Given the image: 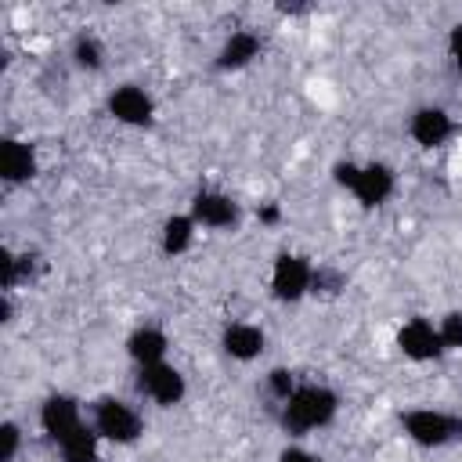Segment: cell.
Instances as JSON below:
<instances>
[{
	"label": "cell",
	"instance_id": "cell-20",
	"mask_svg": "<svg viewBox=\"0 0 462 462\" xmlns=\"http://www.w3.org/2000/svg\"><path fill=\"white\" fill-rule=\"evenodd\" d=\"M0 440H4V448H0V462H14L18 444H22V430H18L14 422H4V426H0Z\"/></svg>",
	"mask_w": 462,
	"mask_h": 462
},
{
	"label": "cell",
	"instance_id": "cell-10",
	"mask_svg": "<svg viewBox=\"0 0 462 462\" xmlns=\"http://www.w3.org/2000/svg\"><path fill=\"white\" fill-rule=\"evenodd\" d=\"M191 220L202 227H231L238 220V206L224 191H199L191 199Z\"/></svg>",
	"mask_w": 462,
	"mask_h": 462
},
{
	"label": "cell",
	"instance_id": "cell-19",
	"mask_svg": "<svg viewBox=\"0 0 462 462\" xmlns=\"http://www.w3.org/2000/svg\"><path fill=\"white\" fill-rule=\"evenodd\" d=\"M437 328H440V339H444V346H451V350H462V310H451V314H444Z\"/></svg>",
	"mask_w": 462,
	"mask_h": 462
},
{
	"label": "cell",
	"instance_id": "cell-3",
	"mask_svg": "<svg viewBox=\"0 0 462 462\" xmlns=\"http://www.w3.org/2000/svg\"><path fill=\"white\" fill-rule=\"evenodd\" d=\"M94 430L112 444H134L141 437V415L116 397H101L94 408Z\"/></svg>",
	"mask_w": 462,
	"mask_h": 462
},
{
	"label": "cell",
	"instance_id": "cell-6",
	"mask_svg": "<svg viewBox=\"0 0 462 462\" xmlns=\"http://www.w3.org/2000/svg\"><path fill=\"white\" fill-rule=\"evenodd\" d=\"M137 390H141L148 401L170 408V404H180V397H184L188 386H184V375H180L173 365L159 361V365H144V368H141V375H137Z\"/></svg>",
	"mask_w": 462,
	"mask_h": 462
},
{
	"label": "cell",
	"instance_id": "cell-4",
	"mask_svg": "<svg viewBox=\"0 0 462 462\" xmlns=\"http://www.w3.org/2000/svg\"><path fill=\"white\" fill-rule=\"evenodd\" d=\"M271 289L278 300L296 303L300 296H307L314 289V267L296 253H282L274 260V271H271Z\"/></svg>",
	"mask_w": 462,
	"mask_h": 462
},
{
	"label": "cell",
	"instance_id": "cell-22",
	"mask_svg": "<svg viewBox=\"0 0 462 462\" xmlns=\"http://www.w3.org/2000/svg\"><path fill=\"white\" fill-rule=\"evenodd\" d=\"M357 162H336L332 166V177H336V184H343V188H354V180H357Z\"/></svg>",
	"mask_w": 462,
	"mask_h": 462
},
{
	"label": "cell",
	"instance_id": "cell-14",
	"mask_svg": "<svg viewBox=\"0 0 462 462\" xmlns=\"http://www.w3.org/2000/svg\"><path fill=\"white\" fill-rule=\"evenodd\" d=\"M166 336L159 332V328H152V325H144V328H137L130 339H126V354L144 368V365H159L162 357H166Z\"/></svg>",
	"mask_w": 462,
	"mask_h": 462
},
{
	"label": "cell",
	"instance_id": "cell-7",
	"mask_svg": "<svg viewBox=\"0 0 462 462\" xmlns=\"http://www.w3.org/2000/svg\"><path fill=\"white\" fill-rule=\"evenodd\" d=\"M397 346H401V354L411 357V361H433V357H440V354L448 350L444 339H440V328H433L426 318L408 321V325L397 332Z\"/></svg>",
	"mask_w": 462,
	"mask_h": 462
},
{
	"label": "cell",
	"instance_id": "cell-21",
	"mask_svg": "<svg viewBox=\"0 0 462 462\" xmlns=\"http://www.w3.org/2000/svg\"><path fill=\"white\" fill-rule=\"evenodd\" d=\"M267 386H271V393H274L278 401H289V397H292V390H296V383H292L289 368H274V372L267 375Z\"/></svg>",
	"mask_w": 462,
	"mask_h": 462
},
{
	"label": "cell",
	"instance_id": "cell-16",
	"mask_svg": "<svg viewBox=\"0 0 462 462\" xmlns=\"http://www.w3.org/2000/svg\"><path fill=\"white\" fill-rule=\"evenodd\" d=\"M195 220H191V213L184 217H170L166 224H162V253L166 256H180L188 245H191V238H195Z\"/></svg>",
	"mask_w": 462,
	"mask_h": 462
},
{
	"label": "cell",
	"instance_id": "cell-9",
	"mask_svg": "<svg viewBox=\"0 0 462 462\" xmlns=\"http://www.w3.org/2000/svg\"><path fill=\"white\" fill-rule=\"evenodd\" d=\"M354 199L361 202V206H383L390 195H393V170L386 166V162H368V166H361L357 170V180H354Z\"/></svg>",
	"mask_w": 462,
	"mask_h": 462
},
{
	"label": "cell",
	"instance_id": "cell-12",
	"mask_svg": "<svg viewBox=\"0 0 462 462\" xmlns=\"http://www.w3.org/2000/svg\"><path fill=\"white\" fill-rule=\"evenodd\" d=\"M32 173H36V152H32L25 141L7 137V141L0 144V177H4L7 184H22V180H29Z\"/></svg>",
	"mask_w": 462,
	"mask_h": 462
},
{
	"label": "cell",
	"instance_id": "cell-5",
	"mask_svg": "<svg viewBox=\"0 0 462 462\" xmlns=\"http://www.w3.org/2000/svg\"><path fill=\"white\" fill-rule=\"evenodd\" d=\"M40 426H43V433H47L58 448L69 444L79 430H87V422H83V415H79V404H76L72 397H65V393L47 397V404L40 408Z\"/></svg>",
	"mask_w": 462,
	"mask_h": 462
},
{
	"label": "cell",
	"instance_id": "cell-1",
	"mask_svg": "<svg viewBox=\"0 0 462 462\" xmlns=\"http://www.w3.org/2000/svg\"><path fill=\"white\" fill-rule=\"evenodd\" d=\"M339 408V397L328 386H296L292 397L282 408V426L289 433H310L318 426H328Z\"/></svg>",
	"mask_w": 462,
	"mask_h": 462
},
{
	"label": "cell",
	"instance_id": "cell-18",
	"mask_svg": "<svg viewBox=\"0 0 462 462\" xmlns=\"http://www.w3.org/2000/svg\"><path fill=\"white\" fill-rule=\"evenodd\" d=\"M72 58H76V65L79 69H101V58H105V51H101V43L94 40V36H79L76 43H72Z\"/></svg>",
	"mask_w": 462,
	"mask_h": 462
},
{
	"label": "cell",
	"instance_id": "cell-8",
	"mask_svg": "<svg viewBox=\"0 0 462 462\" xmlns=\"http://www.w3.org/2000/svg\"><path fill=\"white\" fill-rule=\"evenodd\" d=\"M108 112H112L119 123H126V126H148L152 116H155V105H152V97H148L141 87L126 83V87H116V90L108 94Z\"/></svg>",
	"mask_w": 462,
	"mask_h": 462
},
{
	"label": "cell",
	"instance_id": "cell-23",
	"mask_svg": "<svg viewBox=\"0 0 462 462\" xmlns=\"http://www.w3.org/2000/svg\"><path fill=\"white\" fill-rule=\"evenodd\" d=\"M448 51H451V61H455V69L462 72V22L451 29V36H448Z\"/></svg>",
	"mask_w": 462,
	"mask_h": 462
},
{
	"label": "cell",
	"instance_id": "cell-24",
	"mask_svg": "<svg viewBox=\"0 0 462 462\" xmlns=\"http://www.w3.org/2000/svg\"><path fill=\"white\" fill-rule=\"evenodd\" d=\"M278 462H321V458L314 451H307V448H285L278 455Z\"/></svg>",
	"mask_w": 462,
	"mask_h": 462
},
{
	"label": "cell",
	"instance_id": "cell-15",
	"mask_svg": "<svg viewBox=\"0 0 462 462\" xmlns=\"http://www.w3.org/2000/svg\"><path fill=\"white\" fill-rule=\"evenodd\" d=\"M256 54H260V36L249 32V29H238V32H231L227 43L220 47L217 65H220V69H242V65H249Z\"/></svg>",
	"mask_w": 462,
	"mask_h": 462
},
{
	"label": "cell",
	"instance_id": "cell-17",
	"mask_svg": "<svg viewBox=\"0 0 462 462\" xmlns=\"http://www.w3.org/2000/svg\"><path fill=\"white\" fill-rule=\"evenodd\" d=\"M94 437H97V430H79L69 444H61V451H65V462H97V444H94Z\"/></svg>",
	"mask_w": 462,
	"mask_h": 462
},
{
	"label": "cell",
	"instance_id": "cell-13",
	"mask_svg": "<svg viewBox=\"0 0 462 462\" xmlns=\"http://www.w3.org/2000/svg\"><path fill=\"white\" fill-rule=\"evenodd\" d=\"M224 354L235 361H253L263 354V332L249 321H235L224 328Z\"/></svg>",
	"mask_w": 462,
	"mask_h": 462
},
{
	"label": "cell",
	"instance_id": "cell-2",
	"mask_svg": "<svg viewBox=\"0 0 462 462\" xmlns=\"http://www.w3.org/2000/svg\"><path fill=\"white\" fill-rule=\"evenodd\" d=\"M401 426L422 448H444L451 440H462V415H448V411H433V408L404 411Z\"/></svg>",
	"mask_w": 462,
	"mask_h": 462
},
{
	"label": "cell",
	"instance_id": "cell-11",
	"mask_svg": "<svg viewBox=\"0 0 462 462\" xmlns=\"http://www.w3.org/2000/svg\"><path fill=\"white\" fill-rule=\"evenodd\" d=\"M408 134L419 148H440L451 137V116L444 108H419L408 123Z\"/></svg>",
	"mask_w": 462,
	"mask_h": 462
}]
</instances>
